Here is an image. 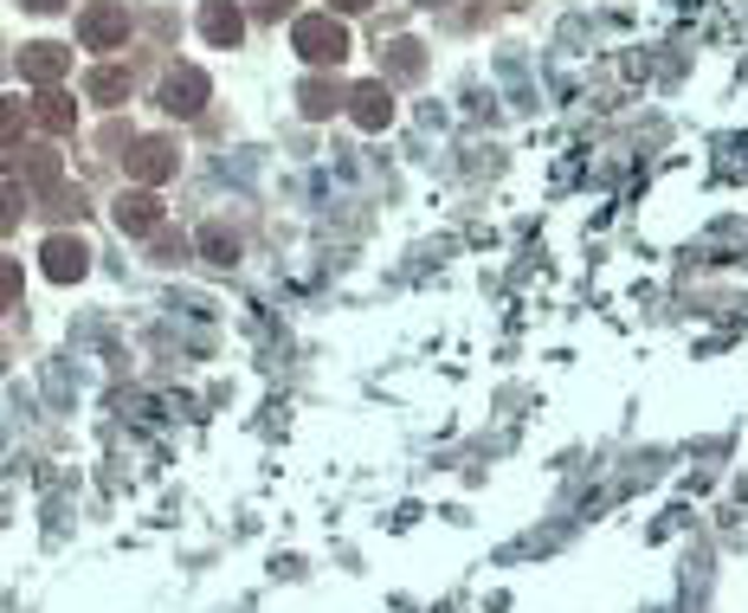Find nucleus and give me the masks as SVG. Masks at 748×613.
Wrapping results in <instances>:
<instances>
[{"label":"nucleus","mask_w":748,"mask_h":613,"mask_svg":"<svg viewBox=\"0 0 748 613\" xmlns=\"http://www.w3.org/2000/svg\"><path fill=\"white\" fill-rule=\"evenodd\" d=\"M297 52H304V59H317V66H336L342 52H348V33H342L336 20L310 13V20H297Z\"/></svg>","instance_id":"1"},{"label":"nucleus","mask_w":748,"mask_h":613,"mask_svg":"<svg viewBox=\"0 0 748 613\" xmlns=\"http://www.w3.org/2000/svg\"><path fill=\"white\" fill-rule=\"evenodd\" d=\"M130 33V20H123V7H91L84 13V46L91 52H104V46H117Z\"/></svg>","instance_id":"2"},{"label":"nucleus","mask_w":748,"mask_h":613,"mask_svg":"<svg viewBox=\"0 0 748 613\" xmlns=\"http://www.w3.org/2000/svg\"><path fill=\"white\" fill-rule=\"evenodd\" d=\"M201 26H206L213 46H233V39H239V7H233V0H206Z\"/></svg>","instance_id":"3"},{"label":"nucleus","mask_w":748,"mask_h":613,"mask_svg":"<svg viewBox=\"0 0 748 613\" xmlns=\"http://www.w3.org/2000/svg\"><path fill=\"white\" fill-rule=\"evenodd\" d=\"M201 97H206V78H201V71H175V78H168V110L194 117V110H201Z\"/></svg>","instance_id":"4"},{"label":"nucleus","mask_w":748,"mask_h":613,"mask_svg":"<svg viewBox=\"0 0 748 613\" xmlns=\"http://www.w3.org/2000/svg\"><path fill=\"white\" fill-rule=\"evenodd\" d=\"M388 117H394L388 91H381V84H361V91H355V123H361V130H381Z\"/></svg>","instance_id":"5"},{"label":"nucleus","mask_w":748,"mask_h":613,"mask_svg":"<svg viewBox=\"0 0 748 613\" xmlns=\"http://www.w3.org/2000/svg\"><path fill=\"white\" fill-rule=\"evenodd\" d=\"M46 272L52 278H78L84 272V246H78V239H52V246H46Z\"/></svg>","instance_id":"6"},{"label":"nucleus","mask_w":748,"mask_h":613,"mask_svg":"<svg viewBox=\"0 0 748 613\" xmlns=\"http://www.w3.org/2000/svg\"><path fill=\"white\" fill-rule=\"evenodd\" d=\"M130 168H136L142 181H162V175L175 168V155H168V142H142L136 155H130Z\"/></svg>","instance_id":"7"},{"label":"nucleus","mask_w":748,"mask_h":613,"mask_svg":"<svg viewBox=\"0 0 748 613\" xmlns=\"http://www.w3.org/2000/svg\"><path fill=\"white\" fill-rule=\"evenodd\" d=\"M59 71H66V52H59V46H33V52H26V78L46 84V78H59Z\"/></svg>","instance_id":"8"},{"label":"nucleus","mask_w":748,"mask_h":613,"mask_svg":"<svg viewBox=\"0 0 748 613\" xmlns=\"http://www.w3.org/2000/svg\"><path fill=\"white\" fill-rule=\"evenodd\" d=\"M117 220H123V226H155V201H149V194H130V201L117 207Z\"/></svg>","instance_id":"9"},{"label":"nucleus","mask_w":748,"mask_h":613,"mask_svg":"<svg viewBox=\"0 0 748 613\" xmlns=\"http://www.w3.org/2000/svg\"><path fill=\"white\" fill-rule=\"evenodd\" d=\"M117 91H123V78H117V71H97V78H91V97H117Z\"/></svg>","instance_id":"10"},{"label":"nucleus","mask_w":748,"mask_h":613,"mask_svg":"<svg viewBox=\"0 0 748 613\" xmlns=\"http://www.w3.org/2000/svg\"><path fill=\"white\" fill-rule=\"evenodd\" d=\"M336 7H368V0H336Z\"/></svg>","instance_id":"11"}]
</instances>
